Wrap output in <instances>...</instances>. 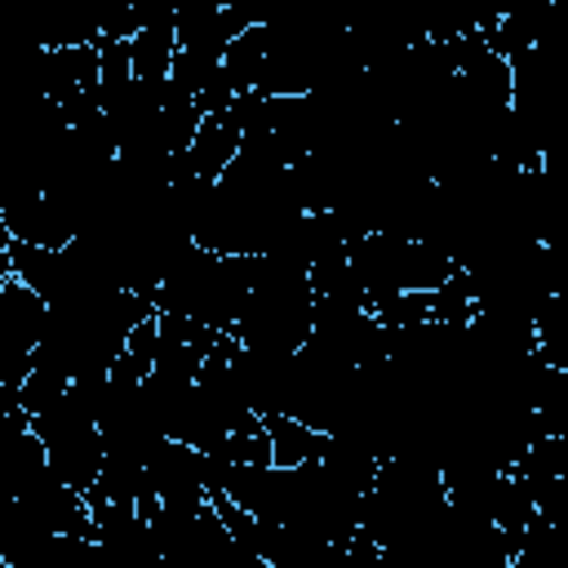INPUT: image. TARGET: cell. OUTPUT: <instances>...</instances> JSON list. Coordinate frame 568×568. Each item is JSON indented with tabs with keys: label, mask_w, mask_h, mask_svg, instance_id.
I'll use <instances>...</instances> for the list:
<instances>
[{
	"label": "cell",
	"mask_w": 568,
	"mask_h": 568,
	"mask_svg": "<svg viewBox=\"0 0 568 568\" xmlns=\"http://www.w3.org/2000/svg\"><path fill=\"white\" fill-rule=\"evenodd\" d=\"M266 435H271V448H275V466H306V462H320L324 448H328V435L311 430L306 422L297 417H284V413H266L262 417Z\"/></svg>",
	"instance_id": "cell-3"
},
{
	"label": "cell",
	"mask_w": 568,
	"mask_h": 568,
	"mask_svg": "<svg viewBox=\"0 0 568 568\" xmlns=\"http://www.w3.org/2000/svg\"><path fill=\"white\" fill-rule=\"evenodd\" d=\"M346 253H351V271H355L359 288L373 297V306L386 297H399V293H435L439 284H448L457 275V262L448 253H439L435 244L386 235V231L355 240Z\"/></svg>",
	"instance_id": "cell-1"
},
{
	"label": "cell",
	"mask_w": 568,
	"mask_h": 568,
	"mask_svg": "<svg viewBox=\"0 0 568 568\" xmlns=\"http://www.w3.org/2000/svg\"><path fill=\"white\" fill-rule=\"evenodd\" d=\"M49 333V302L22 280L0 284V386L18 390L36 364V351Z\"/></svg>",
	"instance_id": "cell-2"
},
{
	"label": "cell",
	"mask_w": 568,
	"mask_h": 568,
	"mask_svg": "<svg viewBox=\"0 0 568 568\" xmlns=\"http://www.w3.org/2000/svg\"><path fill=\"white\" fill-rule=\"evenodd\" d=\"M262 67H266V22H257V27H248L244 36L231 40V49L222 58V75L231 80L235 98H248V93H257Z\"/></svg>",
	"instance_id": "cell-4"
}]
</instances>
